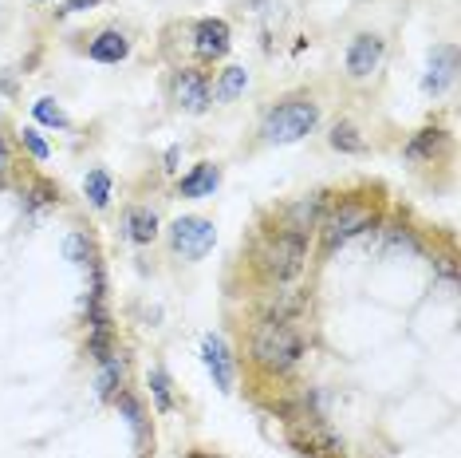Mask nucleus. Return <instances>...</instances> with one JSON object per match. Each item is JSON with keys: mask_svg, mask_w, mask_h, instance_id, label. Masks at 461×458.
<instances>
[{"mask_svg": "<svg viewBox=\"0 0 461 458\" xmlns=\"http://www.w3.org/2000/svg\"><path fill=\"white\" fill-rule=\"evenodd\" d=\"M103 0H64V8H56L59 16H71V13H83V8H95Z\"/></svg>", "mask_w": 461, "mask_h": 458, "instance_id": "25", "label": "nucleus"}, {"mask_svg": "<svg viewBox=\"0 0 461 458\" xmlns=\"http://www.w3.org/2000/svg\"><path fill=\"white\" fill-rule=\"evenodd\" d=\"M249 91V71L245 68H225L221 76H217V83H213V91H209V103H233V99H240Z\"/></svg>", "mask_w": 461, "mask_h": 458, "instance_id": "15", "label": "nucleus"}, {"mask_svg": "<svg viewBox=\"0 0 461 458\" xmlns=\"http://www.w3.org/2000/svg\"><path fill=\"white\" fill-rule=\"evenodd\" d=\"M122 229H127V237L134 245H150L158 237V214L150 206H131L127 217H122Z\"/></svg>", "mask_w": 461, "mask_h": 458, "instance_id": "14", "label": "nucleus"}, {"mask_svg": "<svg viewBox=\"0 0 461 458\" xmlns=\"http://www.w3.org/2000/svg\"><path fill=\"white\" fill-rule=\"evenodd\" d=\"M174 383L170 376H166V368H154L150 371V395H154V408H158V415H170L174 411Z\"/></svg>", "mask_w": 461, "mask_h": 458, "instance_id": "22", "label": "nucleus"}, {"mask_svg": "<svg viewBox=\"0 0 461 458\" xmlns=\"http://www.w3.org/2000/svg\"><path fill=\"white\" fill-rule=\"evenodd\" d=\"M177 154H182V151H177V147H170V151H166V170H177Z\"/></svg>", "mask_w": 461, "mask_h": 458, "instance_id": "26", "label": "nucleus"}, {"mask_svg": "<svg viewBox=\"0 0 461 458\" xmlns=\"http://www.w3.org/2000/svg\"><path fill=\"white\" fill-rule=\"evenodd\" d=\"M383 51H386L383 36L359 32V36H355L351 44H348V60H343V68H348V76H351V79H366L371 71H379Z\"/></svg>", "mask_w": 461, "mask_h": 458, "instance_id": "7", "label": "nucleus"}, {"mask_svg": "<svg viewBox=\"0 0 461 458\" xmlns=\"http://www.w3.org/2000/svg\"><path fill=\"white\" fill-rule=\"evenodd\" d=\"M20 147L32 154V159H40V162H48V159H51V147H48L44 139H40V131H36V127H24V131H20Z\"/></svg>", "mask_w": 461, "mask_h": 458, "instance_id": "24", "label": "nucleus"}, {"mask_svg": "<svg viewBox=\"0 0 461 458\" xmlns=\"http://www.w3.org/2000/svg\"><path fill=\"white\" fill-rule=\"evenodd\" d=\"M194 48L202 60H221L229 56V48H233V32H229L225 20L209 16V20H197L194 28Z\"/></svg>", "mask_w": 461, "mask_h": 458, "instance_id": "9", "label": "nucleus"}, {"mask_svg": "<svg viewBox=\"0 0 461 458\" xmlns=\"http://www.w3.org/2000/svg\"><path fill=\"white\" fill-rule=\"evenodd\" d=\"M119 383H122V360H119V352H111L107 360H99V380H95L99 399H111L119 391Z\"/></svg>", "mask_w": 461, "mask_h": 458, "instance_id": "19", "label": "nucleus"}, {"mask_svg": "<svg viewBox=\"0 0 461 458\" xmlns=\"http://www.w3.org/2000/svg\"><path fill=\"white\" fill-rule=\"evenodd\" d=\"M221 186V166L217 162H197L182 182H177V197H213V190Z\"/></svg>", "mask_w": 461, "mask_h": 458, "instance_id": "12", "label": "nucleus"}, {"mask_svg": "<svg viewBox=\"0 0 461 458\" xmlns=\"http://www.w3.org/2000/svg\"><path fill=\"white\" fill-rule=\"evenodd\" d=\"M217 242V229L209 217H177V222L170 225V249L182 261H202V257L213 249Z\"/></svg>", "mask_w": 461, "mask_h": 458, "instance_id": "5", "label": "nucleus"}, {"mask_svg": "<svg viewBox=\"0 0 461 458\" xmlns=\"http://www.w3.org/2000/svg\"><path fill=\"white\" fill-rule=\"evenodd\" d=\"M87 56L95 60V64H122V60L131 56V40L122 36L119 28H107V32H99L87 44Z\"/></svg>", "mask_w": 461, "mask_h": 458, "instance_id": "13", "label": "nucleus"}, {"mask_svg": "<svg viewBox=\"0 0 461 458\" xmlns=\"http://www.w3.org/2000/svg\"><path fill=\"white\" fill-rule=\"evenodd\" d=\"M5 170H8V142L0 139V174H5Z\"/></svg>", "mask_w": 461, "mask_h": 458, "instance_id": "27", "label": "nucleus"}, {"mask_svg": "<svg viewBox=\"0 0 461 458\" xmlns=\"http://www.w3.org/2000/svg\"><path fill=\"white\" fill-rule=\"evenodd\" d=\"M328 142H331V151H339V154H366V139L359 134L355 123H335Z\"/></svg>", "mask_w": 461, "mask_h": 458, "instance_id": "18", "label": "nucleus"}, {"mask_svg": "<svg viewBox=\"0 0 461 458\" xmlns=\"http://www.w3.org/2000/svg\"><path fill=\"white\" fill-rule=\"evenodd\" d=\"M64 257H68V261L71 265H91V261H95V249H91V237L87 234H68L64 237Z\"/></svg>", "mask_w": 461, "mask_h": 458, "instance_id": "23", "label": "nucleus"}, {"mask_svg": "<svg viewBox=\"0 0 461 458\" xmlns=\"http://www.w3.org/2000/svg\"><path fill=\"white\" fill-rule=\"evenodd\" d=\"M32 119H36V123H44V127H56V131H68V127H71L68 111L59 107L56 99H48V96L32 103Z\"/></svg>", "mask_w": 461, "mask_h": 458, "instance_id": "20", "label": "nucleus"}, {"mask_svg": "<svg viewBox=\"0 0 461 458\" xmlns=\"http://www.w3.org/2000/svg\"><path fill=\"white\" fill-rule=\"evenodd\" d=\"M36 5H48V0H36Z\"/></svg>", "mask_w": 461, "mask_h": 458, "instance_id": "28", "label": "nucleus"}, {"mask_svg": "<svg viewBox=\"0 0 461 458\" xmlns=\"http://www.w3.org/2000/svg\"><path fill=\"white\" fill-rule=\"evenodd\" d=\"M323 210H328V194L316 190V194H308V197H300V202L288 206V210H285V225L308 237L312 229L323 222Z\"/></svg>", "mask_w": 461, "mask_h": 458, "instance_id": "11", "label": "nucleus"}, {"mask_svg": "<svg viewBox=\"0 0 461 458\" xmlns=\"http://www.w3.org/2000/svg\"><path fill=\"white\" fill-rule=\"evenodd\" d=\"M316 123H320V103L312 96H292L265 114L260 139L272 142V147H288V142L308 139V134L316 131Z\"/></svg>", "mask_w": 461, "mask_h": 458, "instance_id": "2", "label": "nucleus"}, {"mask_svg": "<svg viewBox=\"0 0 461 458\" xmlns=\"http://www.w3.org/2000/svg\"><path fill=\"white\" fill-rule=\"evenodd\" d=\"M170 96L185 114H205L209 111V79L197 68H177L170 79Z\"/></svg>", "mask_w": 461, "mask_h": 458, "instance_id": "6", "label": "nucleus"}, {"mask_svg": "<svg viewBox=\"0 0 461 458\" xmlns=\"http://www.w3.org/2000/svg\"><path fill=\"white\" fill-rule=\"evenodd\" d=\"M308 265V237L296 234V229L280 225L276 234H268L257 249V269L265 273L268 280L285 285V280H296Z\"/></svg>", "mask_w": 461, "mask_h": 458, "instance_id": "1", "label": "nucleus"}, {"mask_svg": "<svg viewBox=\"0 0 461 458\" xmlns=\"http://www.w3.org/2000/svg\"><path fill=\"white\" fill-rule=\"evenodd\" d=\"M454 79H457V48L454 44H438L434 51H429V68H426L422 91L426 96H442Z\"/></svg>", "mask_w": 461, "mask_h": 458, "instance_id": "10", "label": "nucleus"}, {"mask_svg": "<svg viewBox=\"0 0 461 458\" xmlns=\"http://www.w3.org/2000/svg\"><path fill=\"white\" fill-rule=\"evenodd\" d=\"M202 360L209 368V376H213L217 391H233V380H237V363H233V352H229V344L217 336V332H209L202 340Z\"/></svg>", "mask_w": 461, "mask_h": 458, "instance_id": "8", "label": "nucleus"}, {"mask_svg": "<svg viewBox=\"0 0 461 458\" xmlns=\"http://www.w3.org/2000/svg\"><path fill=\"white\" fill-rule=\"evenodd\" d=\"M320 229H323V253H335V249L355 242L359 234H366V229H375V210L366 202L348 197V202H339L328 217H323Z\"/></svg>", "mask_w": 461, "mask_h": 458, "instance_id": "4", "label": "nucleus"}, {"mask_svg": "<svg viewBox=\"0 0 461 458\" xmlns=\"http://www.w3.org/2000/svg\"><path fill=\"white\" fill-rule=\"evenodd\" d=\"M303 356V336L292 328V320H260L253 332V360L265 371H288Z\"/></svg>", "mask_w": 461, "mask_h": 458, "instance_id": "3", "label": "nucleus"}, {"mask_svg": "<svg viewBox=\"0 0 461 458\" xmlns=\"http://www.w3.org/2000/svg\"><path fill=\"white\" fill-rule=\"evenodd\" d=\"M114 399H119V411L127 415V423H131V431H134V439H146V415H142V403L134 399L131 391H114Z\"/></svg>", "mask_w": 461, "mask_h": 458, "instance_id": "21", "label": "nucleus"}, {"mask_svg": "<svg viewBox=\"0 0 461 458\" xmlns=\"http://www.w3.org/2000/svg\"><path fill=\"white\" fill-rule=\"evenodd\" d=\"M446 142H449V134L442 127H426V131H418L414 139H411V147H406V159H434V154L446 151Z\"/></svg>", "mask_w": 461, "mask_h": 458, "instance_id": "16", "label": "nucleus"}, {"mask_svg": "<svg viewBox=\"0 0 461 458\" xmlns=\"http://www.w3.org/2000/svg\"><path fill=\"white\" fill-rule=\"evenodd\" d=\"M83 194H87V202L95 206V210H107L111 206V194H114V182L111 174L95 166V170H87V179H83Z\"/></svg>", "mask_w": 461, "mask_h": 458, "instance_id": "17", "label": "nucleus"}]
</instances>
